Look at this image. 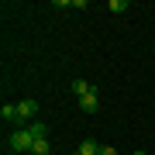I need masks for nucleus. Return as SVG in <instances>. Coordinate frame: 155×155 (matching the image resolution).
I'll use <instances>...</instances> for the list:
<instances>
[{
	"instance_id": "nucleus-3",
	"label": "nucleus",
	"mask_w": 155,
	"mask_h": 155,
	"mask_svg": "<svg viewBox=\"0 0 155 155\" xmlns=\"http://www.w3.org/2000/svg\"><path fill=\"white\" fill-rule=\"evenodd\" d=\"M79 107H83V114H97V110H100V97H97V90H90L86 97H79Z\"/></svg>"
},
{
	"instance_id": "nucleus-11",
	"label": "nucleus",
	"mask_w": 155,
	"mask_h": 155,
	"mask_svg": "<svg viewBox=\"0 0 155 155\" xmlns=\"http://www.w3.org/2000/svg\"><path fill=\"white\" fill-rule=\"evenodd\" d=\"M131 155H145V152H141V148H134V152H131Z\"/></svg>"
},
{
	"instance_id": "nucleus-5",
	"label": "nucleus",
	"mask_w": 155,
	"mask_h": 155,
	"mask_svg": "<svg viewBox=\"0 0 155 155\" xmlns=\"http://www.w3.org/2000/svg\"><path fill=\"white\" fill-rule=\"evenodd\" d=\"M28 131L35 134V141H38V138H48V127H45L41 121H31V124H28Z\"/></svg>"
},
{
	"instance_id": "nucleus-6",
	"label": "nucleus",
	"mask_w": 155,
	"mask_h": 155,
	"mask_svg": "<svg viewBox=\"0 0 155 155\" xmlns=\"http://www.w3.org/2000/svg\"><path fill=\"white\" fill-rule=\"evenodd\" d=\"M90 90H93V86H90L86 79H72V93H76V97H86Z\"/></svg>"
},
{
	"instance_id": "nucleus-7",
	"label": "nucleus",
	"mask_w": 155,
	"mask_h": 155,
	"mask_svg": "<svg viewBox=\"0 0 155 155\" xmlns=\"http://www.w3.org/2000/svg\"><path fill=\"white\" fill-rule=\"evenodd\" d=\"M0 117L4 121H17V104H4L0 107Z\"/></svg>"
},
{
	"instance_id": "nucleus-10",
	"label": "nucleus",
	"mask_w": 155,
	"mask_h": 155,
	"mask_svg": "<svg viewBox=\"0 0 155 155\" xmlns=\"http://www.w3.org/2000/svg\"><path fill=\"white\" fill-rule=\"evenodd\" d=\"M100 155H117V148L114 145H100Z\"/></svg>"
},
{
	"instance_id": "nucleus-2",
	"label": "nucleus",
	"mask_w": 155,
	"mask_h": 155,
	"mask_svg": "<svg viewBox=\"0 0 155 155\" xmlns=\"http://www.w3.org/2000/svg\"><path fill=\"white\" fill-rule=\"evenodd\" d=\"M7 145H11L14 152H31V148H35V134L28 131V127H17V131L11 134V141H7Z\"/></svg>"
},
{
	"instance_id": "nucleus-1",
	"label": "nucleus",
	"mask_w": 155,
	"mask_h": 155,
	"mask_svg": "<svg viewBox=\"0 0 155 155\" xmlns=\"http://www.w3.org/2000/svg\"><path fill=\"white\" fill-rule=\"evenodd\" d=\"M35 114H38V100H31V97L17 100V127H28L35 121Z\"/></svg>"
},
{
	"instance_id": "nucleus-12",
	"label": "nucleus",
	"mask_w": 155,
	"mask_h": 155,
	"mask_svg": "<svg viewBox=\"0 0 155 155\" xmlns=\"http://www.w3.org/2000/svg\"><path fill=\"white\" fill-rule=\"evenodd\" d=\"M72 155H79V152H72Z\"/></svg>"
},
{
	"instance_id": "nucleus-4",
	"label": "nucleus",
	"mask_w": 155,
	"mask_h": 155,
	"mask_svg": "<svg viewBox=\"0 0 155 155\" xmlns=\"http://www.w3.org/2000/svg\"><path fill=\"white\" fill-rule=\"evenodd\" d=\"M76 152H79V155H100V141H93V138H83Z\"/></svg>"
},
{
	"instance_id": "nucleus-9",
	"label": "nucleus",
	"mask_w": 155,
	"mask_h": 155,
	"mask_svg": "<svg viewBox=\"0 0 155 155\" xmlns=\"http://www.w3.org/2000/svg\"><path fill=\"white\" fill-rule=\"evenodd\" d=\"M127 7H131L127 0H110V4H107V11H114V14H124Z\"/></svg>"
},
{
	"instance_id": "nucleus-8",
	"label": "nucleus",
	"mask_w": 155,
	"mask_h": 155,
	"mask_svg": "<svg viewBox=\"0 0 155 155\" xmlns=\"http://www.w3.org/2000/svg\"><path fill=\"white\" fill-rule=\"evenodd\" d=\"M35 155H48L52 152V145H48V138H38V141H35V148H31Z\"/></svg>"
}]
</instances>
